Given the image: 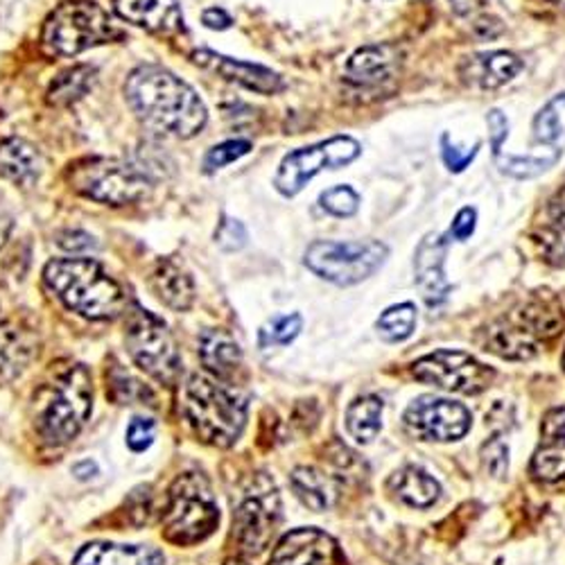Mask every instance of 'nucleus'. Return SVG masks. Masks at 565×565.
Instances as JSON below:
<instances>
[{
  "label": "nucleus",
  "instance_id": "1",
  "mask_svg": "<svg viewBox=\"0 0 565 565\" xmlns=\"http://www.w3.org/2000/svg\"><path fill=\"white\" fill-rule=\"evenodd\" d=\"M127 105L146 127L177 136H198L206 120V107L198 90L161 66H140L125 84Z\"/></svg>",
  "mask_w": 565,
  "mask_h": 565
},
{
  "label": "nucleus",
  "instance_id": "2",
  "mask_svg": "<svg viewBox=\"0 0 565 565\" xmlns=\"http://www.w3.org/2000/svg\"><path fill=\"white\" fill-rule=\"evenodd\" d=\"M181 409L200 441L231 448L247 426V401L209 375H191L181 392Z\"/></svg>",
  "mask_w": 565,
  "mask_h": 565
},
{
  "label": "nucleus",
  "instance_id": "3",
  "mask_svg": "<svg viewBox=\"0 0 565 565\" xmlns=\"http://www.w3.org/2000/svg\"><path fill=\"white\" fill-rule=\"evenodd\" d=\"M43 278L68 310L86 319L107 321L125 312V295L120 286L96 260H53L45 267Z\"/></svg>",
  "mask_w": 565,
  "mask_h": 565
},
{
  "label": "nucleus",
  "instance_id": "4",
  "mask_svg": "<svg viewBox=\"0 0 565 565\" xmlns=\"http://www.w3.org/2000/svg\"><path fill=\"white\" fill-rule=\"evenodd\" d=\"M220 525V507L209 480L200 473L179 476L166 500L163 536L172 545H198Z\"/></svg>",
  "mask_w": 565,
  "mask_h": 565
},
{
  "label": "nucleus",
  "instance_id": "5",
  "mask_svg": "<svg viewBox=\"0 0 565 565\" xmlns=\"http://www.w3.org/2000/svg\"><path fill=\"white\" fill-rule=\"evenodd\" d=\"M120 36L122 32L100 6L88 3V0H71L49 17L41 39L43 49L51 55L75 57Z\"/></svg>",
  "mask_w": 565,
  "mask_h": 565
},
{
  "label": "nucleus",
  "instance_id": "6",
  "mask_svg": "<svg viewBox=\"0 0 565 565\" xmlns=\"http://www.w3.org/2000/svg\"><path fill=\"white\" fill-rule=\"evenodd\" d=\"M93 412V381L84 364H75L60 375L53 398L43 409L39 430L51 446L71 444Z\"/></svg>",
  "mask_w": 565,
  "mask_h": 565
},
{
  "label": "nucleus",
  "instance_id": "7",
  "mask_svg": "<svg viewBox=\"0 0 565 565\" xmlns=\"http://www.w3.org/2000/svg\"><path fill=\"white\" fill-rule=\"evenodd\" d=\"M387 247L379 241L331 243L319 241L306 249V267L340 288L355 286L379 271L387 260Z\"/></svg>",
  "mask_w": 565,
  "mask_h": 565
},
{
  "label": "nucleus",
  "instance_id": "8",
  "mask_svg": "<svg viewBox=\"0 0 565 565\" xmlns=\"http://www.w3.org/2000/svg\"><path fill=\"white\" fill-rule=\"evenodd\" d=\"M71 183L77 193L111 206L140 202L150 193V179L146 172L118 159H90L77 163L71 172Z\"/></svg>",
  "mask_w": 565,
  "mask_h": 565
},
{
  "label": "nucleus",
  "instance_id": "9",
  "mask_svg": "<svg viewBox=\"0 0 565 565\" xmlns=\"http://www.w3.org/2000/svg\"><path fill=\"white\" fill-rule=\"evenodd\" d=\"M127 351L138 369H143L150 379L172 385L179 375V353L168 326L152 312L134 308L127 319Z\"/></svg>",
  "mask_w": 565,
  "mask_h": 565
},
{
  "label": "nucleus",
  "instance_id": "10",
  "mask_svg": "<svg viewBox=\"0 0 565 565\" xmlns=\"http://www.w3.org/2000/svg\"><path fill=\"white\" fill-rule=\"evenodd\" d=\"M360 152V143L351 136H335L331 140H321L317 146L295 150L278 166L274 177L276 191L286 198H295L319 172L344 168L353 163Z\"/></svg>",
  "mask_w": 565,
  "mask_h": 565
},
{
  "label": "nucleus",
  "instance_id": "11",
  "mask_svg": "<svg viewBox=\"0 0 565 565\" xmlns=\"http://www.w3.org/2000/svg\"><path fill=\"white\" fill-rule=\"evenodd\" d=\"M280 523V498L265 476L252 480L243 502L233 513V534L245 554H260Z\"/></svg>",
  "mask_w": 565,
  "mask_h": 565
},
{
  "label": "nucleus",
  "instance_id": "12",
  "mask_svg": "<svg viewBox=\"0 0 565 565\" xmlns=\"http://www.w3.org/2000/svg\"><path fill=\"white\" fill-rule=\"evenodd\" d=\"M414 379L457 394H480L489 390L495 371L463 351H435L412 366Z\"/></svg>",
  "mask_w": 565,
  "mask_h": 565
},
{
  "label": "nucleus",
  "instance_id": "13",
  "mask_svg": "<svg viewBox=\"0 0 565 565\" xmlns=\"http://www.w3.org/2000/svg\"><path fill=\"white\" fill-rule=\"evenodd\" d=\"M405 428L423 441H457L470 430V412L455 401L420 396L405 409Z\"/></svg>",
  "mask_w": 565,
  "mask_h": 565
},
{
  "label": "nucleus",
  "instance_id": "14",
  "mask_svg": "<svg viewBox=\"0 0 565 565\" xmlns=\"http://www.w3.org/2000/svg\"><path fill=\"white\" fill-rule=\"evenodd\" d=\"M446 247L444 235L428 233L420 241L414 254V274L416 286L430 308L441 306L450 295V282L446 278Z\"/></svg>",
  "mask_w": 565,
  "mask_h": 565
},
{
  "label": "nucleus",
  "instance_id": "15",
  "mask_svg": "<svg viewBox=\"0 0 565 565\" xmlns=\"http://www.w3.org/2000/svg\"><path fill=\"white\" fill-rule=\"evenodd\" d=\"M335 543L319 530H295L274 547L269 565H333Z\"/></svg>",
  "mask_w": 565,
  "mask_h": 565
},
{
  "label": "nucleus",
  "instance_id": "16",
  "mask_svg": "<svg viewBox=\"0 0 565 565\" xmlns=\"http://www.w3.org/2000/svg\"><path fill=\"white\" fill-rule=\"evenodd\" d=\"M195 62L200 66L222 75L228 82H235L249 90H256V93H265V96H271V93H278V90H282V86H286L278 73L269 71L265 66L231 60V57H224V55H217L211 51L195 53Z\"/></svg>",
  "mask_w": 565,
  "mask_h": 565
},
{
  "label": "nucleus",
  "instance_id": "17",
  "mask_svg": "<svg viewBox=\"0 0 565 565\" xmlns=\"http://www.w3.org/2000/svg\"><path fill=\"white\" fill-rule=\"evenodd\" d=\"M532 476L541 482L565 478V409H554L543 420V439L532 459Z\"/></svg>",
  "mask_w": 565,
  "mask_h": 565
},
{
  "label": "nucleus",
  "instance_id": "18",
  "mask_svg": "<svg viewBox=\"0 0 565 565\" xmlns=\"http://www.w3.org/2000/svg\"><path fill=\"white\" fill-rule=\"evenodd\" d=\"M114 10L122 21L150 32L172 34L183 28L177 0H114Z\"/></svg>",
  "mask_w": 565,
  "mask_h": 565
},
{
  "label": "nucleus",
  "instance_id": "19",
  "mask_svg": "<svg viewBox=\"0 0 565 565\" xmlns=\"http://www.w3.org/2000/svg\"><path fill=\"white\" fill-rule=\"evenodd\" d=\"M398 64L401 53L394 45H366L349 60L347 79L355 86H379L396 75Z\"/></svg>",
  "mask_w": 565,
  "mask_h": 565
},
{
  "label": "nucleus",
  "instance_id": "20",
  "mask_svg": "<svg viewBox=\"0 0 565 565\" xmlns=\"http://www.w3.org/2000/svg\"><path fill=\"white\" fill-rule=\"evenodd\" d=\"M73 565H166L161 550L152 545H122V543H88L84 545Z\"/></svg>",
  "mask_w": 565,
  "mask_h": 565
},
{
  "label": "nucleus",
  "instance_id": "21",
  "mask_svg": "<svg viewBox=\"0 0 565 565\" xmlns=\"http://www.w3.org/2000/svg\"><path fill=\"white\" fill-rule=\"evenodd\" d=\"M150 286L154 290V295L172 310L181 312L188 310L195 301V286L193 278L188 276V271L183 267H179L177 263L163 258L154 265L152 274H150Z\"/></svg>",
  "mask_w": 565,
  "mask_h": 565
},
{
  "label": "nucleus",
  "instance_id": "22",
  "mask_svg": "<svg viewBox=\"0 0 565 565\" xmlns=\"http://www.w3.org/2000/svg\"><path fill=\"white\" fill-rule=\"evenodd\" d=\"M200 358L206 371H211L222 383H228L235 371L243 366V351L238 342L224 331H206L202 335Z\"/></svg>",
  "mask_w": 565,
  "mask_h": 565
},
{
  "label": "nucleus",
  "instance_id": "23",
  "mask_svg": "<svg viewBox=\"0 0 565 565\" xmlns=\"http://www.w3.org/2000/svg\"><path fill=\"white\" fill-rule=\"evenodd\" d=\"M41 154L23 138H8L0 143V177L17 183L32 185L41 174Z\"/></svg>",
  "mask_w": 565,
  "mask_h": 565
},
{
  "label": "nucleus",
  "instance_id": "24",
  "mask_svg": "<svg viewBox=\"0 0 565 565\" xmlns=\"http://www.w3.org/2000/svg\"><path fill=\"white\" fill-rule=\"evenodd\" d=\"M539 340L527 331V328L513 319V321H498L491 326L489 340H487V351L507 358V360H530L539 351Z\"/></svg>",
  "mask_w": 565,
  "mask_h": 565
},
{
  "label": "nucleus",
  "instance_id": "25",
  "mask_svg": "<svg viewBox=\"0 0 565 565\" xmlns=\"http://www.w3.org/2000/svg\"><path fill=\"white\" fill-rule=\"evenodd\" d=\"M521 71H523L521 57H515L513 53H507V51H495V53L470 57L466 79L482 88H498L511 82Z\"/></svg>",
  "mask_w": 565,
  "mask_h": 565
},
{
  "label": "nucleus",
  "instance_id": "26",
  "mask_svg": "<svg viewBox=\"0 0 565 565\" xmlns=\"http://www.w3.org/2000/svg\"><path fill=\"white\" fill-rule=\"evenodd\" d=\"M390 487L401 502L414 509L433 507L441 493L439 482L433 476H428L426 470H420L416 466H405L403 470H398V473L392 478Z\"/></svg>",
  "mask_w": 565,
  "mask_h": 565
},
{
  "label": "nucleus",
  "instance_id": "27",
  "mask_svg": "<svg viewBox=\"0 0 565 565\" xmlns=\"http://www.w3.org/2000/svg\"><path fill=\"white\" fill-rule=\"evenodd\" d=\"M32 340L12 321L0 323V379L14 381L32 360Z\"/></svg>",
  "mask_w": 565,
  "mask_h": 565
},
{
  "label": "nucleus",
  "instance_id": "28",
  "mask_svg": "<svg viewBox=\"0 0 565 565\" xmlns=\"http://www.w3.org/2000/svg\"><path fill=\"white\" fill-rule=\"evenodd\" d=\"M541 247L547 263L565 267V185L547 204L541 226Z\"/></svg>",
  "mask_w": 565,
  "mask_h": 565
},
{
  "label": "nucleus",
  "instance_id": "29",
  "mask_svg": "<svg viewBox=\"0 0 565 565\" xmlns=\"http://www.w3.org/2000/svg\"><path fill=\"white\" fill-rule=\"evenodd\" d=\"M292 489L297 493V498L310 507L312 511H326L328 507L333 504V498H335V487L333 482L328 480L321 470L317 468H297L292 478Z\"/></svg>",
  "mask_w": 565,
  "mask_h": 565
},
{
  "label": "nucleus",
  "instance_id": "30",
  "mask_svg": "<svg viewBox=\"0 0 565 565\" xmlns=\"http://www.w3.org/2000/svg\"><path fill=\"white\" fill-rule=\"evenodd\" d=\"M383 401L375 396L358 398L347 412V428L358 444H371L381 433Z\"/></svg>",
  "mask_w": 565,
  "mask_h": 565
},
{
  "label": "nucleus",
  "instance_id": "31",
  "mask_svg": "<svg viewBox=\"0 0 565 565\" xmlns=\"http://www.w3.org/2000/svg\"><path fill=\"white\" fill-rule=\"evenodd\" d=\"M534 138L552 152L565 148V93L552 98L534 118Z\"/></svg>",
  "mask_w": 565,
  "mask_h": 565
},
{
  "label": "nucleus",
  "instance_id": "32",
  "mask_svg": "<svg viewBox=\"0 0 565 565\" xmlns=\"http://www.w3.org/2000/svg\"><path fill=\"white\" fill-rule=\"evenodd\" d=\"M93 77H96V71L90 66H75L64 71L51 86L49 90V100L57 107L71 105L75 100H79L84 93L90 88Z\"/></svg>",
  "mask_w": 565,
  "mask_h": 565
},
{
  "label": "nucleus",
  "instance_id": "33",
  "mask_svg": "<svg viewBox=\"0 0 565 565\" xmlns=\"http://www.w3.org/2000/svg\"><path fill=\"white\" fill-rule=\"evenodd\" d=\"M416 326V308L412 303H398L387 308L381 319L375 321V328L383 340L387 342H403L414 333Z\"/></svg>",
  "mask_w": 565,
  "mask_h": 565
},
{
  "label": "nucleus",
  "instance_id": "34",
  "mask_svg": "<svg viewBox=\"0 0 565 565\" xmlns=\"http://www.w3.org/2000/svg\"><path fill=\"white\" fill-rule=\"evenodd\" d=\"M303 328V319L301 315H278L274 319H269L263 331H260V347L269 349V347H288L292 344Z\"/></svg>",
  "mask_w": 565,
  "mask_h": 565
},
{
  "label": "nucleus",
  "instance_id": "35",
  "mask_svg": "<svg viewBox=\"0 0 565 565\" xmlns=\"http://www.w3.org/2000/svg\"><path fill=\"white\" fill-rule=\"evenodd\" d=\"M558 159V152H552L547 157H507L500 161L502 172L515 177V179H532L541 172H545L550 166H554Z\"/></svg>",
  "mask_w": 565,
  "mask_h": 565
},
{
  "label": "nucleus",
  "instance_id": "36",
  "mask_svg": "<svg viewBox=\"0 0 565 565\" xmlns=\"http://www.w3.org/2000/svg\"><path fill=\"white\" fill-rule=\"evenodd\" d=\"M319 202H321L323 211H328L331 215H338V217H351L360 209V198L349 185L331 188V191L321 193Z\"/></svg>",
  "mask_w": 565,
  "mask_h": 565
},
{
  "label": "nucleus",
  "instance_id": "37",
  "mask_svg": "<svg viewBox=\"0 0 565 565\" xmlns=\"http://www.w3.org/2000/svg\"><path fill=\"white\" fill-rule=\"evenodd\" d=\"M252 152L249 140H224V143L211 148L204 157V172H215L233 161L243 159L245 154Z\"/></svg>",
  "mask_w": 565,
  "mask_h": 565
},
{
  "label": "nucleus",
  "instance_id": "38",
  "mask_svg": "<svg viewBox=\"0 0 565 565\" xmlns=\"http://www.w3.org/2000/svg\"><path fill=\"white\" fill-rule=\"evenodd\" d=\"M125 437H127V446L134 452H146L157 439V423L152 418L136 416V418H131V423L127 426Z\"/></svg>",
  "mask_w": 565,
  "mask_h": 565
},
{
  "label": "nucleus",
  "instance_id": "39",
  "mask_svg": "<svg viewBox=\"0 0 565 565\" xmlns=\"http://www.w3.org/2000/svg\"><path fill=\"white\" fill-rule=\"evenodd\" d=\"M215 241L224 252H238L247 245V228L238 220L224 217V222L215 233Z\"/></svg>",
  "mask_w": 565,
  "mask_h": 565
},
{
  "label": "nucleus",
  "instance_id": "40",
  "mask_svg": "<svg viewBox=\"0 0 565 565\" xmlns=\"http://www.w3.org/2000/svg\"><path fill=\"white\" fill-rule=\"evenodd\" d=\"M441 148H444V161H446V166H448L452 172H461V170H466V168L470 166V161L476 159V154H478V148H480V146L470 148V150H463V148L452 146V143H450V138H448V136H444V140H441Z\"/></svg>",
  "mask_w": 565,
  "mask_h": 565
},
{
  "label": "nucleus",
  "instance_id": "41",
  "mask_svg": "<svg viewBox=\"0 0 565 565\" xmlns=\"http://www.w3.org/2000/svg\"><path fill=\"white\" fill-rule=\"evenodd\" d=\"M484 461H487V468L491 470L495 478H502L507 473V468H509V450H507V446L498 437L491 444L484 446Z\"/></svg>",
  "mask_w": 565,
  "mask_h": 565
},
{
  "label": "nucleus",
  "instance_id": "42",
  "mask_svg": "<svg viewBox=\"0 0 565 565\" xmlns=\"http://www.w3.org/2000/svg\"><path fill=\"white\" fill-rule=\"evenodd\" d=\"M476 222H478L476 209H470V206L461 209V211L457 213L452 226H450V235H452L455 241H459V243L468 241L470 235H473V231H476Z\"/></svg>",
  "mask_w": 565,
  "mask_h": 565
},
{
  "label": "nucleus",
  "instance_id": "43",
  "mask_svg": "<svg viewBox=\"0 0 565 565\" xmlns=\"http://www.w3.org/2000/svg\"><path fill=\"white\" fill-rule=\"evenodd\" d=\"M487 122H489V131H491V146H493V154H495V157H500L502 143H504L507 136H509V120H507V116H504L502 111L493 109V111L489 114Z\"/></svg>",
  "mask_w": 565,
  "mask_h": 565
},
{
  "label": "nucleus",
  "instance_id": "44",
  "mask_svg": "<svg viewBox=\"0 0 565 565\" xmlns=\"http://www.w3.org/2000/svg\"><path fill=\"white\" fill-rule=\"evenodd\" d=\"M60 247H64L66 252H86L90 247H96V243H93V238L88 233L84 231H66L60 235Z\"/></svg>",
  "mask_w": 565,
  "mask_h": 565
},
{
  "label": "nucleus",
  "instance_id": "45",
  "mask_svg": "<svg viewBox=\"0 0 565 565\" xmlns=\"http://www.w3.org/2000/svg\"><path fill=\"white\" fill-rule=\"evenodd\" d=\"M204 25L206 28H211V30H226V28H231V17L224 12V10H217V8H213V10H206L204 12Z\"/></svg>",
  "mask_w": 565,
  "mask_h": 565
},
{
  "label": "nucleus",
  "instance_id": "46",
  "mask_svg": "<svg viewBox=\"0 0 565 565\" xmlns=\"http://www.w3.org/2000/svg\"><path fill=\"white\" fill-rule=\"evenodd\" d=\"M450 6L459 17H468L484 10L489 6V0H450Z\"/></svg>",
  "mask_w": 565,
  "mask_h": 565
},
{
  "label": "nucleus",
  "instance_id": "47",
  "mask_svg": "<svg viewBox=\"0 0 565 565\" xmlns=\"http://www.w3.org/2000/svg\"><path fill=\"white\" fill-rule=\"evenodd\" d=\"M8 233H10V222H8V220H3V217H0V245L6 243Z\"/></svg>",
  "mask_w": 565,
  "mask_h": 565
},
{
  "label": "nucleus",
  "instance_id": "48",
  "mask_svg": "<svg viewBox=\"0 0 565 565\" xmlns=\"http://www.w3.org/2000/svg\"><path fill=\"white\" fill-rule=\"evenodd\" d=\"M224 565H247L245 561H241V558H228Z\"/></svg>",
  "mask_w": 565,
  "mask_h": 565
},
{
  "label": "nucleus",
  "instance_id": "49",
  "mask_svg": "<svg viewBox=\"0 0 565 565\" xmlns=\"http://www.w3.org/2000/svg\"><path fill=\"white\" fill-rule=\"evenodd\" d=\"M563 369H565V355H563Z\"/></svg>",
  "mask_w": 565,
  "mask_h": 565
}]
</instances>
